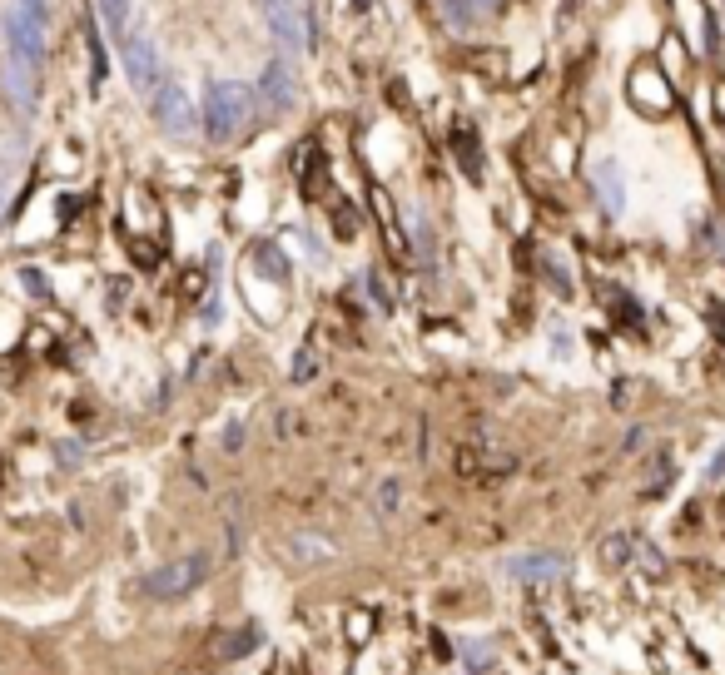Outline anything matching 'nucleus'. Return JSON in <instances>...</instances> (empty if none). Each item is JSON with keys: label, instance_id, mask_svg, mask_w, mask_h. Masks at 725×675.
I'll list each match as a JSON object with an SVG mask.
<instances>
[{"label": "nucleus", "instance_id": "f257e3e1", "mask_svg": "<svg viewBox=\"0 0 725 675\" xmlns=\"http://www.w3.org/2000/svg\"><path fill=\"white\" fill-rule=\"evenodd\" d=\"M249 120H254V100H249V90H244L239 80H214V85L204 90V115H199V125H204V135L214 139V144L239 139L249 130Z\"/></svg>", "mask_w": 725, "mask_h": 675}, {"label": "nucleus", "instance_id": "f03ea898", "mask_svg": "<svg viewBox=\"0 0 725 675\" xmlns=\"http://www.w3.org/2000/svg\"><path fill=\"white\" fill-rule=\"evenodd\" d=\"M0 25H5V45H10L15 70L30 75V70L40 65V55H45V20H40V5L15 0V5H5Z\"/></svg>", "mask_w": 725, "mask_h": 675}, {"label": "nucleus", "instance_id": "7ed1b4c3", "mask_svg": "<svg viewBox=\"0 0 725 675\" xmlns=\"http://www.w3.org/2000/svg\"><path fill=\"white\" fill-rule=\"evenodd\" d=\"M204 576H209V556L194 551V556H174V561H164L159 571H149L145 581H140V591L154 596V601H179V596H189Z\"/></svg>", "mask_w": 725, "mask_h": 675}, {"label": "nucleus", "instance_id": "20e7f679", "mask_svg": "<svg viewBox=\"0 0 725 675\" xmlns=\"http://www.w3.org/2000/svg\"><path fill=\"white\" fill-rule=\"evenodd\" d=\"M626 100L641 110V115H671L676 110V85L666 80V70L656 65V60H641V65H631V75H626Z\"/></svg>", "mask_w": 725, "mask_h": 675}, {"label": "nucleus", "instance_id": "39448f33", "mask_svg": "<svg viewBox=\"0 0 725 675\" xmlns=\"http://www.w3.org/2000/svg\"><path fill=\"white\" fill-rule=\"evenodd\" d=\"M149 110H154V125H159L164 135H174V139L194 135V100L184 95V85L164 80V85L149 95Z\"/></svg>", "mask_w": 725, "mask_h": 675}, {"label": "nucleus", "instance_id": "423d86ee", "mask_svg": "<svg viewBox=\"0 0 725 675\" xmlns=\"http://www.w3.org/2000/svg\"><path fill=\"white\" fill-rule=\"evenodd\" d=\"M264 15H269L279 45H289V50H308V45H313V15H308V0H264Z\"/></svg>", "mask_w": 725, "mask_h": 675}, {"label": "nucleus", "instance_id": "0eeeda50", "mask_svg": "<svg viewBox=\"0 0 725 675\" xmlns=\"http://www.w3.org/2000/svg\"><path fill=\"white\" fill-rule=\"evenodd\" d=\"M120 50H125V70H130V80H135L145 95H154V90L164 85V75H159V50L149 45L145 35H130Z\"/></svg>", "mask_w": 725, "mask_h": 675}, {"label": "nucleus", "instance_id": "6e6552de", "mask_svg": "<svg viewBox=\"0 0 725 675\" xmlns=\"http://www.w3.org/2000/svg\"><path fill=\"white\" fill-rule=\"evenodd\" d=\"M567 566H562V556H552V551H527V556H512L507 561V576L512 581H532V586H542V581H557Z\"/></svg>", "mask_w": 725, "mask_h": 675}, {"label": "nucleus", "instance_id": "1a4fd4ad", "mask_svg": "<svg viewBox=\"0 0 725 675\" xmlns=\"http://www.w3.org/2000/svg\"><path fill=\"white\" fill-rule=\"evenodd\" d=\"M259 85H264V105L269 110H293V100H298V90H293V75L284 60H274V65H264V75H259Z\"/></svg>", "mask_w": 725, "mask_h": 675}, {"label": "nucleus", "instance_id": "9d476101", "mask_svg": "<svg viewBox=\"0 0 725 675\" xmlns=\"http://www.w3.org/2000/svg\"><path fill=\"white\" fill-rule=\"evenodd\" d=\"M591 179H596V189H601V204H606L611 214H621V204H626V184H621V169H616L611 159H601V164L591 169Z\"/></svg>", "mask_w": 725, "mask_h": 675}, {"label": "nucleus", "instance_id": "9b49d317", "mask_svg": "<svg viewBox=\"0 0 725 675\" xmlns=\"http://www.w3.org/2000/svg\"><path fill=\"white\" fill-rule=\"evenodd\" d=\"M452 154H457V169H462L467 179H482V144H477V135H472L467 125L452 130Z\"/></svg>", "mask_w": 725, "mask_h": 675}, {"label": "nucleus", "instance_id": "f8f14e48", "mask_svg": "<svg viewBox=\"0 0 725 675\" xmlns=\"http://www.w3.org/2000/svg\"><path fill=\"white\" fill-rule=\"evenodd\" d=\"M284 551H289L293 561H328V556H333V541L313 537V532H293V537L284 541Z\"/></svg>", "mask_w": 725, "mask_h": 675}, {"label": "nucleus", "instance_id": "ddd939ff", "mask_svg": "<svg viewBox=\"0 0 725 675\" xmlns=\"http://www.w3.org/2000/svg\"><path fill=\"white\" fill-rule=\"evenodd\" d=\"M398 507H403V482L398 477H378V487H373V517L388 522Z\"/></svg>", "mask_w": 725, "mask_h": 675}, {"label": "nucleus", "instance_id": "4468645a", "mask_svg": "<svg viewBox=\"0 0 725 675\" xmlns=\"http://www.w3.org/2000/svg\"><path fill=\"white\" fill-rule=\"evenodd\" d=\"M254 646H259V626H244V631H229V636H219L214 656H224V661L234 656V661H239V656H249Z\"/></svg>", "mask_w": 725, "mask_h": 675}, {"label": "nucleus", "instance_id": "2eb2a0df", "mask_svg": "<svg viewBox=\"0 0 725 675\" xmlns=\"http://www.w3.org/2000/svg\"><path fill=\"white\" fill-rule=\"evenodd\" d=\"M100 15H105L110 35L125 45V40H130V0H100Z\"/></svg>", "mask_w": 725, "mask_h": 675}, {"label": "nucleus", "instance_id": "dca6fc26", "mask_svg": "<svg viewBox=\"0 0 725 675\" xmlns=\"http://www.w3.org/2000/svg\"><path fill=\"white\" fill-rule=\"evenodd\" d=\"M254 259H259V269H264V273H274L279 283L289 278V259H284V254H279L274 244H259V254H254Z\"/></svg>", "mask_w": 725, "mask_h": 675}, {"label": "nucleus", "instance_id": "f3484780", "mask_svg": "<svg viewBox=\"0 0 725 675\" xmlns=\"http://www.w3.org/2000/svg\"><path fill=\"white\" fill-rule=\"evenodd\" d=\"M631 546H636L631 537H606V541H601V556H606V566H621V561L631 556Z\"/></svg>", "mask_w": 725, "mask_h": 675}, {"label": "nucleus", "instance_id": "a211bd4d", "mask_svg": "<svg viewBox=\"0 0 725 675\" xmlns=\"http://www.w3.org/2000/svg\"><path fill=\"white\" fill-rule=\"evenodd\" d=\"M313 373H318V353H313V348H298V358H293V383H308V378H313Z\"/></svg>", "mask_w": 725, "mask_h": 675}, {"label": "nucleus", "instance_id": "6ab92c4d", "mask_svg": "<svg viewBox=\"0 0 725 675\" xmlns=\"http://www.w3.org/2000/svg\"><path fill=\"white\" fill-rule=\"evenodd\" d=\"M368 199H373V209H378V219H383V229H388V239H393V234H398V224H393V204H388V194L373 184V189H368Z\"/></svg>", "mask_w": 725, "mask_h": 675}, {"label": "nucleus", "instance_id": "aec40b11", "mask_svg": "<svg viewBox=\"0 0 725 675\" xmlns=\"http://www.w3.org/2000/svg\"><path fill=\"white\" fill-rule=\"evenodd\" d=\"M328 209H333V229L348 239V234L358 229V214H353V209H338V204H328Z\"/></svg>", "mask_w": 725, "mask_h": 675}, {"label": "nucleus", "instance_id": "412c9836", "mask_svg": "<svg viewBox=\"0 0 725 675\" xmlns=\"http://www.w3.org/2000/svg\"><path fill=\"white\" fill-rule=\"evenodd\" d=\"M20 283H25V293H35V298H50V288H45V273L25 269V273H20Z\"/></svg>", "mask_w": 725, "mask_h": 675}, {"label": "nucleus", "instance_id": "4be33fe9", "mask_svg": "<svg viewBox=\"0 0 725 675\" xmlns=\"http://www.w3.org/2000/svg\"><path fill=\"white\" fill-rule=\"evenodd\" d=\"M219 447H224V452H239V447H244V427H239V422H229V427H224V442H219Z\"/></svg>", "mask_w": 725, "mask_h": 675}, {"label": "nucleus", "instance_id": "5701e85b", "mask_svg": "<svg viewBox=\"0 0 725 675\" xmlns=\"http://www.w3.org/2000/svg\"><path fill=\"white\" fill-rule=\"evenodd\" d=\"M368 631H373V616H368V611H358V616H348V636H358V641H363Z\"/></svg>", "mask_w": 725, "mask_h": 675}, {"label": "nucleus", "instance_id": "b1692460", "mask_svg": "<svg viewBox=\"0 0 725 675\" xmlns=\"http://www.w3.org/2000/svg\"><path fill=\"white\" fill-rule=\"evenodd\" d=\"M462 656H467V666H477V671L492 661V656H487V646H462Z\"/></svg>", "mask_w": 725, "mask_h": 675}, {"label": "nucleus", "instance_id": "393cba45", "mask_svg": "<svg viewBox=\"0 0 725 675\" xmlns=\"http://www.w3.org/2000/svg\"><path fill=\"white\" fill-rule=\"evenodd\" d=\"M716 115L725 120V85H716Z\"/></svg>", "mask_w": 725, "mask_h": 675}, {"label": "nucleus", "instance_id": "a878e982", "mask_svg": "<svg viewBox=\"0 0 725 675\" xmlns=\"http://www.w3.org/2000/svg\"><path fill=\"white\" fill-rule=\"evenodd\" d=\"M348 5H353V10H373V0H348Z\"/></svg>", "mask_w": 725, "mask_h": 675}]
</instances>
